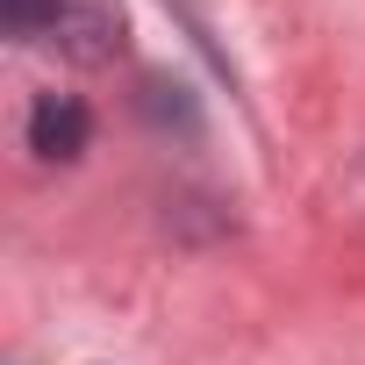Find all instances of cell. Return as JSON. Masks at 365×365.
<instances>
[{
  "label": "cell",
  "instance_id": "cell-1",
  "mask_svg": "<svg viewBox=\"0 0 365 365\" xmlns=\"http://www.w3.org/2000/svg\"><path fill=\"white\" fill-rule=\"evenodd\" d=\"M51 43H58L72 65H108V58L122 51V8H115V0H65Z\"/></svg>",
  "mask_w": 365,
  "mask_h": 365
},
{
  "label": "cell",
  "instance_id": "cell-2",
  "mask_svg": "<svg viewBox=\"0 0 365 365\" xmlns=\"http://www.w3.org/2000/svg\"><path fill=\"white\" fill-rule=\"evenodd\" d=\"M86 136H93V115H86L72 93H36V108H29V150H36V158L72 165V158L86 150Z\"/></svg>",
  "mask_w": 365,
  "mask_h": 365
},
{
  "label": "cell",
  "instance_id": "cell-3",
  "mask_svg": "<svg viewBox=\"0 0 365 365\" xmlns=\"http://www.w3.org/2000/svg\"><path fill=\"white\" fill-rule=\"evenodd\" d=\"M58 15H65V0H0V29L15 43H51Z\"/></svg>",
  "mask_w": 365,
  "mask_h": 365
},
{
  "label": "cell",
  "instance_id": "cell-4",
  "mask_svg": "<svg viewBox=\"0 0 365 365\" xmlns=\"http://www.w3.org/2000/svg\"><path fill=\"white\" fill-rule=\"evenodd\" d=\"M143 93H150L143 108H150L158 122H165V115H172V122H194V101H187V86H165V79H150Z\"/></svg>",
  "mask_w": 365,
  "mask_h": 365
}]
</instances>
